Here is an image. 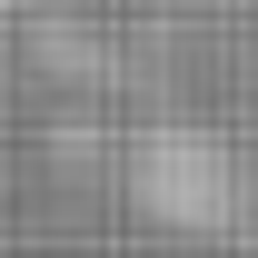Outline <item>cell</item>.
<instances>
[{"label": "cell", "instance_id": "obj_1", "mask_svg": "<svg viewBox=\"0 0 258 258\" xmlns=\"http://www.w3.org/2000/svg\"><path fill=\"white\" fill-rule=\"evenodd\" d=\"M129 189H139V209H149L159 228H179V238H219V228H238V209H248V169H238V149H228L219 129L169 119V129L139 139Z\"/></svg>", "mask_w": 258, "mask_h": 258}]
</instances>
